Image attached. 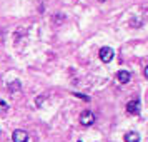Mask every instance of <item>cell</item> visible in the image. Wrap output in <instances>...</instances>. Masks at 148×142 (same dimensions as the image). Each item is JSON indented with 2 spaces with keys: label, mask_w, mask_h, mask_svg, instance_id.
Instances as JSON below:
<instances>
[{
  "label": "cell",
  "mask_w": 148,
  "mask_h": 142,
  "mask_svg": "<svg viewBox=\"0 0 148 142\" xmlns=\"http://www.w3.org/2000/svg\"><path fill=\"white\" fill-rule=\"evenodd\" d=\"M113 57H115L113 48H110V47H103V48H100V60H101V62L108 64V62H112V59H113Z\"/></svg>",
  "instance_id": "2"
},
{
  "label": "cell",
  "mask_w": 148,
  "mask_h": 142,
  "mask_svg": "<svg viewBox=\"0 0 148 142\" xmlns=\"http://www.w3.org/2000/svg\"><path fill=\"white\" fill-rule=\"evenodd\" d=\"M7 110H8V104H7L5 100H0V115L5 114Z\"/></svg>",
  "instance_id": "8"
},
{
  "label": "cell",
  "mask_w": 148,
  "mask_h": 142,
  "mask_svg": "<svg viewBox=\"0 0 148 142\" xmlns=\"http://www.w3.org/2000/svg\"><path fill=\"white\" fill-rule=\"evenodd\" d=\"M127 110L130 114H140V100H130L127 104Z\"/></svg>",
  "instance_id": "4"
},
{
  "label": "cell",
  "mask_w": 148,
  "mask_h": 142,
  "mask_svg": "<svg viewBox=\"0 0 148 142\" xmlns=\"http://www.w3.org/2000/svg\"><path fill=\"white\" fill-rule=\"evenodd\" d=\"M125 142H140V134L135 130H130L125 134Z\"/></svg>",
  "instance_id": "6"
},
{
  "label": "cell",
  "mask_w": 148,
  "mask_h": 142,
  "mask_svg": "<svg viewBox=\"0 0 148 142\" xmlns=\"http://www.w3.org/2000/svg\"><path fill=\"white\" fill-rule=\"evenodd\" d=\"M0 135H2V130H0Z\"/></svg>",
  "instance_id": "11"
},
{
  "label": "cell",
  "mask_w": 148,
  "mask_h": 142,
  "mask_svg": "<svg viewBox=\"0 0 148 142\" xmlns=\"http://www.w3.org/2000/svg\"><path fill=\"white\" fill-rule=\"evenodd\" d=\"M143 74H145V77H148V67L143 69Z\"/></svg>",
  "instance_id": "10"
},
{
  "label": "cell",
  "mask_w": 148,
  "mask_h": 142,
  "mask_svg": "<svg viewBox=\"0 0 148 142\" xmlns=\"http://www.w3.org/2000/svg\"><path fill=\"white\" fill-rule=\"evenodd\" d=\"M116 79H118V82H121V84H128V82L132 80V74H130L128 70H120V72L116 74Z\"/></svg>",
  "instance_id": "5"
},
{
  "label": "cell",
  "mask_w": 148,
  "mask_h": 142,
  "mask_svg": "<svg viewBox=\"0 0 148 142\" xmlns=\"http://www.w3.org/2000/svg\"><path fill=\"white\" fill-rule=\"evenodd\" d=\"M12 141L14 142H28V134L25 130H22V129H17L12 134Z\"/></svg>",
  "instance_id": "3"
},
{
  "label": "cell",
  "mask_w": 148,
  "mask_h": 142,
  "mask_svg": "<svg viewBox=\"0 0 148 142\" xmlns=\"http://www.w3.org/2000/svg\"><path fill=\"white\" fill-rule=\"evenodd\" d=\"M80 122H82V125L90 127V125L95 122V114L92 112V110H83L82 115H80Z\"/></svg>",
  "instance_id": "1"
},
{
  "label": "cell",
  "mask_w": 148,
  "mask_h": 142,
  "mask_svg": "<svg viewBox=\"0 0 148 142\" xmlns=\"http://www.w3.org/2000/svg\"><path fill=\"white\" fill-rule=\"evenodd\" d=\"M20 87H22V84H20V80H12L10 84H8V92H18L20 90Z\"/></svg>",
  "instance_id": "7"
},
{
  "label": "cell",
  "mask_w": 148,
  "mask_h": 142,
  "mask_svg": "<svg viewBox=\"0 0 148 142\" xmlns=\"http://www.w3.org/2000/svg\"><path fill=\"white\" fill-rule=\"evenodd\" d=\"M75 95H77V97H80V99H83V100H90L87 95H82V94H78V92H75Z\"/></svg>",
  "instance_id": "9"
},
{
  "label": "cell",
  "mask_w": 148,
  "mask_h": 142,
  "mask_svg": "<svg viewBox=\"0 0 148 142\" xmlns=\"http://www.w3.org/2000/svg\"><path fill=\"white\" fill-rule=\"evenodd\" d=\"M78 142H82V141H78Z\"/></svg>",
  "instance_id": "12"
}]
</instances>
